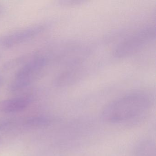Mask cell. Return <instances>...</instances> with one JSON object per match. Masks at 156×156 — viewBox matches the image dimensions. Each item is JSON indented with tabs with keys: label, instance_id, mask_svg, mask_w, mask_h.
Instances as JSON below:
<instances>
[{
	"label": "cell",
	"instance_id": "277c9868",
	"mask_svg": "<svg viewBox=\"0 0 156 156\" xmlns=\"http://www.w3.org/2000/svg\"><path fill=\"white\" fill-rule=\"evenodd\" d=\"M44 29L43 25H36L15 32L4 37L2 41V45L5 48L14 47L37 36Z\"/></svg>",
	"mask_w": 156,
	"mask_h": 156
},
{
	"label": "cell",
	"instance_id": "6da1fadb",
	"mask_svg": "<svg viewBox=\"0 0 156 156\" xmlns=\"http://www.w3.org/2000/svg\"><path fill=\"white\" fill-rule=\"evenodd\" d=\"M151 103V97L147 93L133 92L109 103L103 109L101 115L107 123H122L144 114L150 108Z\"/></svg>",
	"mask_w": 156,
	"mask_h": 156
},
{
	"label": "cell",
	"instance_id": "3957f363",
	"mask_svg": "<svg viewBox=\"0 0 156 156\" xmlns=\"http://www.w3.org/2000/svg\"><path fill=\"white\" fill-rule=\"evenodd\" d=\"M47 64V59L44 56L34 58L22 66L9 86L12 92L20 91L30 85L41 74Z\"/></svg>",
	"mask_w": 156,
	"mask_h": 156
},
{
	"label": "cell",
	"instance_id": "7a4b0ae2",
	"mask_svg": "<svg viewBox=\"0 0 156 156\" xmlns=\"http://www.w3.org/2000/svg\"><path fill=\"white\" fill-rule=\"evenodd\" d=\"M153 26L141 29L122 41L115 49L114 55L118 58L128 57L145 48L155 38Z\"/></svg>",
	"mask_w": 156,
	"mask_h": 156
},
{
	"label": "cell",
	"instance_id": "8992f818",
	"mask_svg": "<svg viewBox=\"0 0 156 156\" xmlns=\"http://www.w3.org/2000/svg\"><path fill=\"white\" fill-rule=\"evenodd\" d=\"M155 142L146 140L139 143L134 149V156H155Z\"/></svg>",
	"mask_w": 156,
	"mask_h": 156
},
{
	"label": "cell",
	"instance_id": "5b68a950",
	"mask_svg": "<svg viewBox=\"0 0 156 156\" xmlns=\"http://www.w3.org/2000/svg\"><path fill=\"white\" fill-rule=\"evenodd\" d=\"M31 99L28 97H20L0 101V112L12 113L21 111L30 104Z\"/></svg>",
	"mask_w": 156,
	"mask_h": 156
}]
</instances>
